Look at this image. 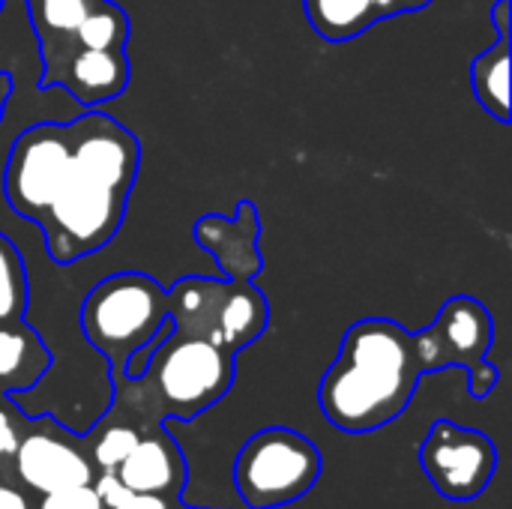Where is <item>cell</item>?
<instances>
[{
	"mask_svg": "<svg viewBox=\"0 0 512 509\" xmlns=\"http://www.w3.org/2000/svg\"><path fill=\"white\" fill-rule=\"evenodd\" d=\"M129 492L159 495L165 501H183L189 483V465L180 444L171 438L165 423L144 426L132 453L114 471Z\"/></svg>",
	"mask_w": 512,
	"mask_h": 509,
	"instance_id": "cell-12",
	"label": "cell"
},
{
	"mask_svg": "<svg viewBox=\"0 0 512 509\" xmlns=\"http://www.w3.org/2000/svg\"><path fill=\"white\" fill-rule=\"evenodd\" d=\"M51 351L27 321L0 324V393L18 396L33 390L51 369Z\"/></svg>",
	"mask_w": 512,
	"mask_h": 509,
	"instance_id": "cell-16",
	"label": "cell"
},
{
	"mask_svg": "<svg viewBox=\"0 0 512 509\" xmlns=\"http://www.w3.org/2000/svg\"><path fill=\"white\" fill-rule=\"evenodd\" d=\"M99 0H36L30 3V15L39 27V39L45 48V57L57 48V54H66L69 39L75 33V27L81 24V18L96 6ZM60 63V60H57ZM54 63V66H57ZM51 72V69H48ZM45 72V75H48Z\"/></svg>",
	"mask_w": 512,
	"mask_h": 509,
	"instance_id": "cell-18",
	"label": "cell"
},
{
	"mask_svg": "<svg viewBox=\"0 0 512 509\" xmlns=\"http://www.w3.org/2000/svg\"><path fill=\"white\" fill-rule=\"evenodd\" d=\"M30 417L18 408L12 396L0 393V477L15 480V456L24 441Z\"/></svg>",
	"mask_w": 512,
	"mask_h": 509,
	"instance_id": "cell-21",
	"label": "cell"
},
{
	"mask_svg": "<svg viewBox=\"0 0 512 509\" xmlns=\"http://www.w3.org/2000/svg\"><path fill=\"white\" fill-rule=\"evenodd\" d=\"M414 336L426 375L441 369H471L489 357L495 345V321L477 297L459 294L450 297L435 321Z\"/></svg>",
	"mask_w": 512,
	"mask_h": 509,
	"instance_id": "cell-10",
	"label": "cell"
},
{
	"mask_svg": "<svg viewBox=\"0 0 512 509\" xmlns=\"http://www.w3.org/2000/svg\"><path fill=\"white\" fill-rule=\"evenodd\" d=\"M432 0H303L312 30L327 42H351L384 18L426 9Z\"/></svg>",
	"mask_w": 512,
	"mask_h": 509,
	"instance_id": "cell-13",
	"label": "cell"
},
{
	"mask_svg": "<svg viewBox=\"0 0 512 509\" xmlns=\"http://www.w3.org/2000/svg\"><path fill=\"white\" fill-rule=\"evenodd\" d=\"M93 489H96V495L102 498V504L105 509H114L117 504H123L132 492L123 486V480L117 477V474H96L93 477Z\"/></svg>",
	"mask_w": 512,
	"mask_h": 509,
	"instance_id": "cell-24",
	"label": "cell"
},
{
	"mask_svg": "<svg viewBox=\"0 0 512 509\" xmlns=\"http://www.w3.org/2000/svg\"><path fill=\"white\" fill-rule=\"evenodd\" d=\"M0 509H33L30 492L21 489L15 480H3L0 477Z\"/></svg>",
	"mask_w": 512,
	"mask_h": 509,
	"instance_id": "cell-25",
	"label": "cell"
},
{
	"mask_svg": "<svg viewBox=\"0 0 512 509\" xmlns=\"http://www.w3.org/2000/svg\"><path fill=\"white\" fill-rule=\"evenodd\" d=\"M498 381H501V372L489 360H480L477 366L468 369V393L474 399H489V393L498 387Z\"/></svg>",
	"mask_w": 512,
	"mask_h": 509,
	"instance_id": "cell-23",
	"label": "cell"
},
{
	"mask_svg": "<svg viewBox=\"0 0 512 509\" xmlns=\"http://www.w3.org/2000/svg\"><path fill=\"white\" fill-rule=\"evenodd\" d=\"M168 324V291L147 273L126 270L93 285L81 303V333L111 372L150 345Z\"/></svg>",
	"mask_w": 512,
	"mask_h": 509,
	"instance_id": "cell-4",
	"label": "cell"
},
{
	"mask_svg": "<svg viewBox=\"0 0 512 509\" xmlns=\"http://www.w3.org/2000/svg\"><path fill=\"white\" fill-rule=\"evenodd\" d=\"M141 429L123 420H111L102 417L96 423V429L84 438L87 444V456L96 468V474H114L120 468V462L132 453V447L138 444Z\"/></svg>",
	"mask_w": 512,
	"mask_h": 509,
	"instance_id": "cell-19",
	"label": "cell"
},
{
	"mask_svg": "<svg viewBox=\"0 0 512 509\" xmlns=\"http://www.w3.org/2000/svg\"><path fill=\"white\" fill-rule=\"evenodd\" d=\"M9 96H12V78H9L6 72H0V120H3V114H6Z\"/></svg>",
	"mask_w": 512,
	"mask_h": 509,
	"instance_id": "cell-27",
	"label": "cell"
},
{
	"mask_svg": "<svg viewBox=\"0 0 512 509\" xmlns=\"http://www.w3.org/2000/svg\"><path fill=\"white\" fill-rule=\"evenodd\" d=\"M192 237L204 252L213 255V261L225 279L252 282L264 267V255L258 246L261 216L249 198H243L237 204L234 216H222V213L201 216L192 225Z\"/></svg>",
	"mask_w": 512,
	"mask_h": 509,
	"instance_id": "cell-11",
	"label": "cell"
},
{
	"mask_svg": "<svg viewBox=\"0 0 512 509\" xmlns=\"http://www.w3.org/2000/svg\"><path fill=\"white\" fill-rule=\"evenodd\" d=\"M420 465L444 501L468 504L477 501L495 480L498 447L480 429L435 420L420 444Z\"/></svg>",
	"mask_w": 512,
	"mask_h": 509,
	"instance_id": "cell-7",
	"label": "cell"
},
{
	"mask_svg": "<svg viewBox=\"0 0 512 509\" xmlns=\"http://www.w3.org/2000/svg\"><path fill=\"white\" fill-rule=\"evenodd\" d=\"M126 42H129V15L111 3V0H99L84 18L81 24L75 27L72 39H69V48L63 54V60L42 78V87H51L60 66L75 54V51H126Z\"/></svg>",
	"mask_w": 512,
	"mask_h": 509,
	"instance_id": "cell-17",
	"label": "cell"
},
{
	"mask_svg": "<svg viewBox=\"0 0 512 509\" xmlns=\"http://www.w3.org/2000/svg\"><path fill=\"white\" fill-rule=\"evenodd\" d=\"M36 509H105V504L90 483V486H72V489L48 492L39 498Z\"/></svg>",
	"mask_w": 512,
	"mask_h": 509,
	"instance_id": "cell-22",
	"label": "cell"
},
{
	"mask_svg": "<svg viewBox=\"0 0 512 509\" xmlns=\"http://www.w3.org/2000/svg\"><path fill=\"white\" fill-rule=\"evenodd\" d=\"M75 123H36L24 129L9 150L6 168H3V198L12 207L15 216L24 222H39L48 201H51V183L72 147Z\"/></svg>",
	"mask_w": 512,
	"mask_h": 509,
	"instance_id": "cell-8",
	"label": "cell"
},
{
	"mask_svg": "<svg viewBox=\"0 0 512 509\" xmlns=\"http://www.w3.org/2000/svg\"><path fill=\"white\" fill-rule=\"evenodd\" d=\"M426 369L417 336L390 318H363L342 336L339 354L321 378L318 405L345 435H369L399 420Z\"/></svg>",
	"mask_w": 512,
	"mask_h": 509,
	"instance_id": "cell-2",
	"label": "cell"
},
{
	"mask_svg": "<svg viewBox=\"0 0 512 509\" xmlns=\"http://www.w3.org/2000/svg\"><path fill=\"white\" fill-rule=\"evenodd\" d=\"M177 501H165V498H159V495H138V492H132L123 504H117L114 509H174Z\"/></svg>",
	"mask_w": 512,
	"mask_h": 509,
	"instance_id": "cell-26",
	"label": "cell"
},
{
	"mask_svg": "<svg viewBox=\"0 0 512 509\" xmlns=\"http://www.w3.org/2000/svg\"><path fill=\"white\" fill-rule=\"evenodd\" d=\"M96 468L81 435L54 417H30L15 456V483L30 495H48L72 486H90Z\"/></svg>",
	"mask_w": 512,
	"mask_h": 509,
	"instance_id": "cell-9",
	"label": "cell"
},
{
	"mask_svg": "<svg viewBox=\"0 0 512 509\" xmlns=\"http://www.w3.org/2000/svg\"><path fill=\"white\" fill-rule=\"evenodd\" d=\"M510 9L512 0H498L492 6V24L498 30V42L486 48L471 66L474 96L498 123H510Z\"/></svg>",
	"mask_w": 512,
	"mask_h": 509,
	"instance_id": "cell-15",
	"label": "cell"
},
{
	"mask_svg": "<svg viewBox=\"0 0 512 509\" xmlns=\"http://www.w3.org/2000/svg\"><path fill=\"white\" fill-rule=\"evenodd\" d=\"M234 378L237 354L171 327V333L150 351L138 378L111 372L114 405L105 417L138 429L168 420L192 423L231 393Z\"/></svg>",
	"mask_w": 512,
	"mask_h": 509,
	"instance_id": "cell-3",
	"label": "cell"
},
{
	"mask_svg": "<svg viewBox=\"0 0 512 509\" xmlns=\"http://www.w3.org/2000/svg\"><path fill=\"white\" fill-rule=\"evenodd\" d=\"M174 509H192V507H186L183 501H177V504H174Z\"/></svg>",
	"mask_w": 512,
	"mask_h": 509,
	"instance_id": "cell-28",
	"label": "cell"
},
{
	"mask_svg": "<svg viewBox=\"0 0 512 509\" xmlns=\"http://www.w3.org/2000/svg\"><path fill=\"white\" fill-rule=\"evenodd\" d=\"M321 450L288 426L255 432L234 459V489L249 509H279L303 501L321 480Z\"/></svg>",
	"mask_w": 512,
	"mask_h": 509,
	"instance_id": "cell-6",
	"label": "cell"
},
{
	"mask_svg": "<svg viewBox=\"0 0 512 509\" xmlns=\"http://www.w3.org/2000/svg\"><path fill=\"white\" fill-rule=\"evenodd\" d=\"M168 291V321L174 330L216 342L240 354L255 345L267 324L270 306L255 282L225 276H183Z\"/></svg>",
	"mask_w": 512,
	"mask_h": 509,
	"instance_id": "cell-5",
	"label": "cell"
},
{
	"mask_svg": "<svg viewBox=\"0 0 512 509\" xmlns=\"http://www.w3.org/2000/svg\"><path fill=\"white\" fill-rule=\"evenodd\" d=\"M72 123V147L54 174L51 201L36 222L57 264L87 258L117 237L141 168V144L117 117L84 111Z\"/></svg>",
	"mask_w": 512,
	"mask_h": 509,
	"instance_id": "cell-1",
	"label": "cell"
},
{
	"mask_svg": "<svg viewBox=\"0 0 512 509\" xmlns=\"http://www.w3.org/2000/svg\"><path fill=\"white\" fill-rule=\"evenodd\" d=\"M129 72L126 51H75L60 66L54 84H63L81 105H99L126 90Z\"/></svg>",
	"mask_w": 512,
	"mask_h": 509,
	"instance_id": "cell-14",
	"label": "cell"
},
{
	"mask_svg": "<svg viewBox=\"0 0 512 509\" xmlns=\"http://www.w3.org/2000/svg\"><path fill=\"white\" fill-rule=\"evenodd\" d=\"M30 303V279L18 246L0 234V324L24 321Z\"/></svg>",
	"mask_w": 512,
	"mask_h": 509,
	"instance_id": "cell-20",
	"label": "cell"
}]
</instances>
